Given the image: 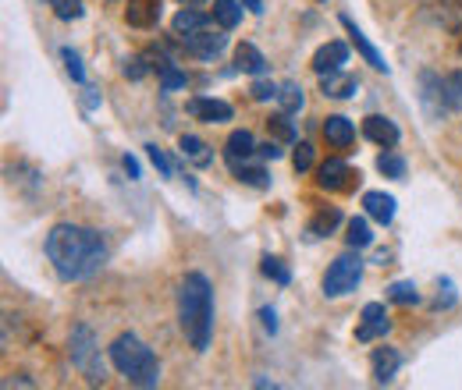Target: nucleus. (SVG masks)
I'll use <instances>...</instances> for the list:
<instances>
[{"instance_id": "nucleus-1", "label": "nucleus", "mask_w": 462, "mask_h": 390, "mask_svg": "<svg viewBox=\"0 0 462 390\" xmlns=\"http://www.w3.org/2000/svg\"><path fill=\"white\" fill-rule=\"evenodd\" d=\"M47 259L60 280H89L104 270L107 263V241L100 231L82 227V223H54L47 241Z\"/></svg>"}, {"instance_id": "nucleus-2", "label": "nucleus", "mask_w": 462, "mask_h": 390, "mask_svg": "<svg viewBox=\"0 0 462 390\" xmlns=\"http://www.w3.org/2000/svg\"><path fill=\"white\" fill-rule=\"evenodd\" d=\"M178 327L192 351H207L214 340V284L207 274L192 270L178 284Z\"/></svg>"}, {"instance_id": "nucleus-3", "label": "nucleus", "mask_w": 462, "mask_h": 390, "mask_svg": "<svg viewBox=\"0 0 462 390\" xmlns=\"http://www.w3.org/2000/svg\"><path fill=\"white\" fill-rule=\"evenodd\" d=\"M107 355H111V366H115L132 387L146 390L161 384V362H157L153 348L143 344L135 334H117L115 344L107 348Z\"/></svg>"}, {"instance_id": "nucleus-4", "label": "nucleus", "mask_w": 462, "mask_h": 390, "mask_svg": "<svg viewBox=\"0 0 462 390\" xmlns=\"http://www.w3.org/2000/svg\"><path fill=\"white\" fill-rule=\"evenodd\" d=\"M68 355H71V366H75L89 384H104V380H107V366H104V355H100V340H97V331H93L89 323H75V327H71Z\"/></svg>"}, {"instance_id": "nucleus-5", "label": "nucleus", "mask_w": 462, "mask_h": 390, "mask_svg": "<svg viewBox=\"0 0 462 390\" xmlns=\"http://www.w3.org/2000/svg\"><path fill=\"white\" fill-rule=\"evenodd\" d=\"M363 280V259H359V249H348L342 252L328 274H324V298H346L348 291H356Z\"/></svg>"}, {"instance_id": "nucleus-6", "label": "nucleus", "mask_w": 462, "mask_h": 390, "mask_svg": "<svg viewBox=\"0 0 462 390\" xmlns=\"http://www.w3.org/2000/svg\"><path fill=\"white\" fill-rule=\"evenodd\" d=\"M178 43H181L185 54L196 57V60H217V57L225 54V47H228V36H225V32L199 29V32H192V36H178Z\"/></svg>"}, {"instance_id": "nucleus-7", "label": "nucleus", "mask_w": 462, "mask_h": 390, "mask_svg": "<svg viewBox=\"0 0 462 390\" xmlns=\"http://www.w3.org/2000/svg\"><path fill=\"white\" fill-rule=\"evenodd\" d=\"M420 104L430 121H441L448 113V100H445V78L438 71H420Z\"/></svg>"}, {"instance_id": "nucleus-8", "label": "nucleus", "mask_w": 462, "mask_h": 390, "mask_svg": "<svg viewBox=\"0 0 462 390\" xmlns=\"http://www.w3.org/2000/svg\"><path fill=\"white\" fill-rule=\"evenodd\" d=\"M392 331V320H388V309L384 302H366L363 313H359V327H356V340L370 344V340H381V337Z\"/></svg>"}, {"instance_id": "nucleus-9", "label": "nucleus", "mask_w": 462, "mask_h": 390, "mask_svg": "<svg viewBox=\"0 0 462 390\" xmlns=\"http://www.w3.org/2000/svg\"><path fill=\"white\" fill-rule=\"evenodd\" d=\"M363 135H366L370 142H377L381 150H395V146L402 142L399 124H395L392 117H384V113H370V117L363 121Z\"/></svg>"}, {"instance_id": "nucleus-10", "label": "nucleus", "mask_w": 462, "mask_h": 390, "mask_svg": "<svg viewBox=\"0 0 462 390\" xmlns=\"http://www.w3.org/2000/svg\"><path fill=\"white\" fill-rule=\"evenodd\" d=\"M185 113L189 117H196V121H203V124H225L231 121V104L225 100H214V96H196V100H189L185 104Z\"/></svg>"}, {"instance_id": "nucleus-11", "label": "nucleus", "mask_w": 462, "mask_h": 390, "mask_svg": "<svg viewBox=\"0 0 462 390\" xmlns=\"http://www.w3.org/2000/svg\"><path fill=\"white\" fill-rule=\"evenodd\" d=\"M352 177H359V174L348 168L346 160H338V157H331V160H324V164L317 168V185H320L324 192H342V188L352 185Z\"/></svg>"}, {"instance_id": "nucleus-12", "label": "nucleus", "mask_w": 462, "mask_h": 390, "mask_svg": "<svg viewBox=\"0 0 462 390\" xmlns=\"http://www.w3.org/2000/svg\"><path fill=\"white\" fill-rule=\"evenodd\" d=\"M146 54H150L153 68H157V75H161V89H164V93H174V89H185V86H189V75H185L181 68H174V60L164 54V47L146 50Z\"/></svg>"}, {"instance_id": "nucleus-13", "label": "nucleus", "mask_w": 462, "mask_h": 390, "mask_svg": "<svg viewBox=\"0 0 462 390\" xmlns=\"http://www.w3.org/2000/svg\"><path fill=\"white\" fill-rule=\"evenodd\" d=\"M370 369H374V380L384 387V384H392L395 376H399V369H402V355L395 351V348H388V344H381V348H374V358H370Z\"/></svg>"}, {"instance_id": "nucleus-14", "label": "nucleus", "mask_w": 462, "mask_h": 390, "mask_svg": "<svg viewBox=\"0 0 462 390\" xmlns=\"http://www.w3.org/2000/svg\"><path fill=\"white\" fill-rule=\"evenodd\" d=\"M342 25H346L348 36H352V47L359 50V57H363V60H366L374 71H384V75H388V60H384V57H381V50H377V47H374V43L363 36V29H359V25H356L348 14H342Z\"/></svg>"}, {"instance_id": "nucleus-15", "label": "nucleus", "mask_w": 462, "mask_h": 390, "mask_svg": "<svg viewBox=\"0 0 462 390\" xmlns=\"http://www.w3.org/2000/svg\"><path fill=\"white\" fill-rule=\"evenodd\" d=\"M346 64H348V47L342 40H331V43H324V47L313 54V71H317V75L342 71Z\"/></svg>"}, {"instance_id": "nucleus-16", "label": "nucleus", "mask_w": 462, "mask_h": 390, "mask_svg": "<svg viewBox=\"0 0 462 390\" xmlns=\"http://www.w3.org/2000/svg\"><path fill=\"white\" fill-rule=\"evenodd\" d=\"M320 93L331 96V100H352L359 93V78L346 75V71H331V75H320Z\"/></svg>"}, {"instance_id": "nucleus-17", "label": "nucleus", "mask_w": 462, "mask_h": 390, "mask_svg": "<svg viewBox=\"0 0 462 390\" xmlns=\"http://www.w3.org/2000/svg\"><path fill=\"white\" fill-rule=\"evenodd\" d=\"M253 157H256V139H253L245 128L231 132L228 142H225V160H228V168L245 164V160H253Z\"/></svg>"}, {"instance_id": "nucleus-18", "label": "nucleus", "mask_w": 462, "mask_h": 390, "mask_svg": "<svg viewBox=\"0 0 462 390\" xmlns=\"http://www.w3.org/2000/svg\"><path fill=\"white\" fill-rule=\"evenodd\" d=\"M324 139L335 150H348L356 142V124L348 117H342V113H331V117H324Z\"/></svg>"}, {"instance_id": "nucleus-19", "label": "nucleus", "mask_w": 462, "mask_h": 390, "mask_svg": "<svg viewBox=\"0 0 462 390\" xmlns=\"http://www.w3.org/2000/svg\"><path fill=\"white\" fill-rule=\"evenodd\" d=\"M363 210H366V217L377 223H388L395 221V195H388V192H366L363 195Z\"/></svg>"}, {"instance_id": "nucleus-20", "label": "nucleus", "mask_w": 462, "mask_h": 390, "mask_svg": "<svg viewBox=\"0 0 462 390\" xmlns=\"http://www.w3.org/2000/svg\"><path fill=\"white\" fill-rule=\"evenodd\" d=\"M125 22L135 29H153L161 22V4L157 0H132L125 7Z\"/></svg>"}, {"instance_id": "nucleus-21", "label": "nucleus", "mask_w": 462, "mask_h": 390, "mask_svg": "<svg viewBox=\"0 0 462 390\" xmlns=\"http://www.w3.org/2000/svg\"><path fill=\"white\" fill-rule=\"evenodd\" d=\"M178 153H181L192 168H210V164H214V150H210L199 135H181V139H178Z\"/></svg>"}, {"instance_id": "nucleus-22", "label": "nucleus", "mask_w": 462, "mask_h": 390, "mask_svg": "<svg viewBox=\"0 0 462 390\" xmlns=\"http://www.w3.org/2000/svg\"><path fill=\"white\" fill-rule=\"evenodd\" d=\"M235 68H238V71H245V75H256V78L271 71L267 57L260 54L253 43H238V50H235Z\"/></svg>"}, {"instance_id": "nucleus-23", "label": "nucleus", "mask_w": 462, "mask_h": 390, "mask_svg": "<svg viewBox=\"0 0 462 390\" xmlns=\"http://www.w3.org/2000/svg\"><path fill=\"white\" fill-rule=\"evenodd\" d=\"M338 223H342V210H338V206H328V210H320L313 221L306 223V238H310V241H317V238H331Z\"/></svg>"}, {"instance_id": "nucleus-24", "label": "nucleus", "mask_w": 462, "mask_h": 390, "mask_svg": "<svg viewBox=\"0 0 462 390\" xmlns=\"http://www.w3.org/2000/svg\"><path fill=\"white\" fill-rule=\"evenodd\" d=\"M207 22H210V18H207L203 11H196V7L185 4V7L171 18V29H174V36H192V32L207 29Z\"/></svg>"}, {"instance_id": "nucleus-25", "label": "nucleus", "mask_w": 462, "mask_h": 390, "mask_svg": "<svg viewBox=\"0 0 462 390\" xmlns=\"http://www.w3.org/2000/svg\"><path fill=\"white\" fill-rule=\"evenodd\" d=\"M242 7H245L242 0H214V4H210V18H214L225 32H231V29L242 22Z\"/></svg>"}, {"instance_id": "nucleus-26", "label": "nucleus", "mask_w": 462, "mask_h": 390, "mask_svg": "<svg viewBox=\"0 0 462 390\" xmlns=\"http://www.w3.org/2000/svg\"><path fill=\"white\" fill-rule=\"evenodd\" d=\"M231 174H235L242 185H253V188H271V174L260 168V164H249V160H245V164H235V168H231Z\"/></svg>"}, {"instance_id": "nucleus-27", "label": "nucleus", "mask_w": 462, "mask_h": 390, "mask_svg": "<svg viewBox=\"0 0 462 390\" xmlns=\"http://www.w3.org/2000/svg\"><path fill=\"white\" fill-rule=\"evenodd\" d=\"M302 104H306V96H302V86L299 82H282L278 86V107L285 113H299Z\"/></svg>"}, {"instance_id": "nucleus-28", "label": "nucleus", "mask_w": 462, "mask_h": 390, "mask_svg": "<svg viewBox=\"0 0 462 390\" xmlns=\"http://www.w3.org/2000/svg\"><path fill=\"white\" fill-rule=\"evenodd\" d=\"M346 241H348V249H366V245H374V231H370V221H366V217H352V221H348Z\"/></svg>"}, {"instance_id": "nucleus-29", "label": "nucleus", "mask_w": 462, "mask_h": 390, "mask_svg": "<svg viewBox=\"0 0 462 390\" xmlns=\"http://www.w3.org/2000/svg\"><path fill=\"white\" fill-rule=\"evenodd\" d=\"M260 270H263V277L274 280L278 287H289L291 284V270L285 267V259H278V256H263L260 259Z\"/></svg>"}, {"instance_id": "nucleus-30", "label": "nucleus", "mask_w": 462, "mask_h": 390, "mask_svg": "<svg viewBox=\"0 0 462 390\" xmlns=\"http://www.w3.org/2000/svg\"><path fill=\"white\" fill-rule=\"evenodd\" d=\"M377 170L384 174V177H392V181H405V157L399 153H392V150H384L381 157H377Z\"/></svg>"}, {"instance_id": "nucleus-31", "label": "nucleus", "mask_w": 462, "mask_h": 390, "mask_svg": "<svg viewBox=\"0 0 462 390\" xmlns=\"http://www.w3.org/2000/svg\"><path fill=\"white\" fill-rule=\"evenodd\" d=\"M388 302H395V305H416L420 302V291H416L412 280H395L388 287Z\"/></svg>"}, {"instance_id": "nucleus-32", "label": "nucleus", "mask_w": 462, "mask_h": 390, "mask_svg": "<svg viewBox=\"0 0 462 390\" xmlns=\"http://www.w3.org/2000/svg\"><path fill=\"white\" fill-rule=\"evenodd\" d=\"M291 113H274V117H271V121H267V128H271V132H274V135H278V139H282V142H289V146H295V142H299V132H295V124H291L289 121Z\"/></svg>"}, {"instance_id": "nucleus-33", "label": "nucleus", "mask_w": 462, "mask_h": 390, "mask_svg": "<svg viewBox=\"0 0 462 390\" xmlns=\"http://www.w3.org/2000/svg\"><path fill=\"white\" fill-rule=\"evenodd\" d=\"M150 68H153V60H150V54H135L125 60V78H132V82H143L146 75H150Z\"/></svg>"}, {"instance_id": "nucleus-34", "label": "nucleus", "mask_w": 462, "mask_h": 390, "mask_svg": "<svg viewBox=\"0 0 462 390\" xmlns=\"http://www.w3.org/2000/svg\"><path fill=\"white\" fill-rule=\"evenodd\" d=\"M445 100H448V111H462V71L445 75Z\"/></svg>"}, {"instance_id": "nucleus-35", "label": "nucleus", "mask_w": 462, "mask_h": 390, "mask_svg": "<svg viewBox=\"0 0 462 390\" xmlns=\"http://www.w3.org/2000/svg\"><path fill=\"white\" fill-rule=\"evenodd\" d=\"M51 7H54V14H58L60 22H75V18L86 14L82 0H51Z\"/></svg>"}, {"instance_id": "nucleus-36", "label": "nucleus", "mask_w": 462, "mask_h": 390, "mask_svg": "<svg viewBox=\"0 0 462 390\" xmlns=\"http://www.w3.org/2000/svg\"><path fill=\"white\" fill-rule=\"evenodd\" d=\"M249 93H253V100H256V104H267V100H278V86H274V82H271L267 75H260V78L253 82V89H249Z\"/></svg>"}, {"instance_id": "nucleus-37", "label": "nucleus", "mask_w": 462, "mask_h": 390, "mask_svg": "<svg viewBox=\"0 0 462 390\" xmlns=\"http://www.w3.org/2000/svg\"><path fill=\"white\" fill-rule=\"evenodd\" d=\"M291 168H295V174H306V170L313 168V146H310V142H295Z\"/></svg>"}, {"instance_id": "nucleus-38", "label": "nucleus", "mask_w": 462, "mask_h": 390, "mask_svg": "<svg viewBox=\"0 0 462 390\" xmlns=\"http://www.w3.org/2000/svg\"><path fill=\"white\" fill-rule=\"evenodd\" d=\"M60 60H64V68H68V75H71L75 82H86V68H82V57L75 54L71 47H60Z\"/></svg>"}, {"instance_id": "nucleus-39", "label": "nucleus", "mask_w": 462, "mask_h": 390, "mask_svg": "<svg viewBox=\"0 0 462 390\" xmlns=\"http://www.w3.org/2000/svg\"><path fill=\"white\" fill-rule=\"evenodd\" d=\"M146 157H150V164L161 170V177H171L174 168H171V160L164 157V150L161 146H146Z\"/></svg>"}, {"instance_id": "nucleus-40", "label": "nucleus", "mask_w": 462, "mask_h": 390, "mask_svg": "<svg viewBox=\"0 0 462 390\" xmlns=\"http://www.w3.org/2000/svg\"><path fill=\"white\" fill-rule=\"evenodd\" d=\"M438 287H441L445 295H438L434 309H452V305H456V284H452L448 277H441V280H438Z\"/></svg>"}, {"instance_id": "nucleus-41", "label": "nucleus", "mask_w": 462, "mask_h": 390, "mask_svg": "<svg viewBox=\"0 0 462 390\" xmlns=\"http://www.w3.org/2000/svg\"><path fill=\"white\" fill-rule=\"evenodd\" d=\"M282 157V146L278 142H260L256 146V160H278Z\"/></svg>"}, {"instance_id": "nucleus-42", "label": "nucleus", "mask_w": 462, "mask_h": 390, "mask_svg": "<svg viewBox=\"0 0 462 390\" xmlns=\"http://www.w3.org/2000/svg\"><path fill=\"white\" fill-rule=\"evenodd\" d=\"M260 323H263V331H267V334H278V313H274L271 305H263V309H260Z\"/></svg>"}, {"instance_id": "nucleus-43", "label": "nucleus", "mask_w": 462, "mask_h": 390, "mask_svg": "<svg viewBox=\"0 0 462 390\" xmlns=\"http://www.w3.org/2000/svg\"><path fill=\"white\" fill-rule=\"evenodd\" d=\"M121 168H125V174H128L132 181H139V164H135V157L125 153V157H121Z\"/></svg>"}, {"instance_id": "nucleus-44", "label": "nucleus", "mask_w": 462, "mask_h": 390, "mask_svg": "<svg viewBox=\"0 0 462 390\" xmlns=\"http://www.w3.org/2000/svg\"><path fill=\"white\" fill-rule=\"evenodd\" d=\"M82 93H86V96H82V107L93 111V107L100 104V89H82Z\"/></svg>"}, {"instance_id": "nucleus-45", "label": "nucleus", "mask_w": 462, "mask_h": 390, "mask_svg": "<svg viewBox=\"0 0 462 390\" xmlns=\"http://www.w3.org/2000/svg\"><path fill=\"white\" fill-rule=\"evenodd\" d=\"M242 4H245L253 14H263V0H242Z\"/></svg>"}, {"instance_id": "nucleus-46", "label": "nucleus", "mask_w": 462, "mask_h": 390, "mask_svg": "<svg viewBox=\"0 0 462 390\" xmlns=\"http://www.w3.org/2000/svg\"><path fill=\"white\" fill-rule=\"evenodd\" d=\"M4 387H32V380H25V376H18V380H7Z\"/></svg>"}, {"instance_id": "nucleus-47", "label": "nucleus", "mask_w": 462, "mask_h": 390, "mask_svg": "<svg viewBox=\"0 0 462 390\" xmlns=\"http://www.w3.org/2000/svg\"><path fill=\"white\" fill-rule=\"evenodd\" d=\"M320 4H324V0H320Z\"/></svg>"}]
</instances>
